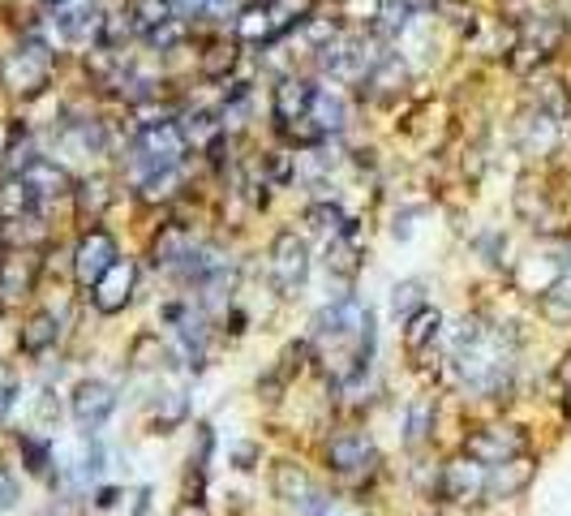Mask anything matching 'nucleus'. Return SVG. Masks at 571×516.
Instances as JSON below:
<instances>
[{"mask_svg": "<svg viewBox=\"0 0 571 516\" xmlns=\"http://www.w3.org/2000/svg\"><path fill=\"white\" fill-rule=\"evenodd\" d=\"M52 65H56L52 47L39 35H22V44L0 57V87L22 104L39 99L47 91V82H52Z\"/></svg>", "mask_w": 571, "mask_h": 516, "instance_id": "f257e3e1", "label": "nucleus"}, {"mask_svg": "<svg viewBox=\"0 0 571 516\" xmlns=\"http://www.w3.org/2000/svg\"><path fill=\"white\" fill-rule=\"evenodd\" d=\"M563 35H567V26H563V17H555V14L520 17V26H515V47H511V65H515L520 74H528L533 65H546L558 52Z\"/></svg>", "mask_w": 571, "mask_h": 516, "instance_id": "f03ea898", "label": "nucleus"}, {"mask_svg": "<svg viewBox=\"0 0 571 516\" xmlns=\"http://www.w3.org/2000/svg\"><path fill=\"white\" fill-rule=\"evenodd\" d=\"M120 258V250H117V237L107 232V228H99V224H90L82 237H77V245H74V258H69V272H74V280H77V289H95L99 280L107 275V267Z\"/></svg>", "mask_w": 571, "mask_h": 516, "instance_id": "7ed1b4c3", "label": "nucleus"}, {"mask_svg": "<svg viewBox=\"0 0 571 516\" xmlns=\"http://www.w3.org/2000/svg\"><path fill=\"white\" fill-rule=\"evenodd\" d=\"M134 155L150 172H168V168H180L185 155H189V138L180 129V121H150L142 134H138Z\"/></svg>", "mask_w": 571, "mask_h": 516, "instance_id": "20e7f679", "label": "nucleus"}, {"mask_svg": "<svg viewBox=\"0 0 571 516\" xmlns=\"http://www.w3.org/2000/svg\"><path fill=\"white\" fill-rule=\"evenodd\" d=\"M305 275H310V245L301 242L292 228L275 232V242H270V280H275L280 297H297Z\"/></svg>", "mask_w": 571, "mask_h": 516, "instance_id": "39448f33", "label": "nucleus"}, {"mask_svg": "<svg viewBox=\"0 0 571 516\" xmlns=\"http://www.w3.org/2000/svg\"><path fill=\"white\" fill-rule=\"evenodd\" d=\"M528 448V435H525V426H507V422H498V426H481V430H473L464 439V456H473L477 465H503V460H515V456H525Z\"/></svg>", "mask_w": 571, "mask_h": 516, "instance_id": "423d86ee", "label": "nucleus"}, {"mask_svg": "<svg viewBox=\"0 0 571 516\" xmlns=\"http://www.w3.org/2000/svg\"><path fill=\"white\" fill-rule=\"evenodd\" d=\"M438 495L447 503H481L485 495V465H477L473 456H455L447 465H438Z\"/></svg>", "mask_w": 571, "mask_h": 516, "instance_id": "0eeeda50", "label": "nucleus"}, {"mask_svg": "<svg viewBox=\"0 0 571 516\" xmlns=\"http://www.w3.org/2000/svg\"><path fill=\"white\" fill-rule=\"evenodd\" d=\"M69 413H74V422L90 435V430H99V426L117 413V392H112L104 379H82L74 392H69Z\"/></svg>", "mask_w": 571, "mask_h": 516, "instance_id": "6e6552de", "label": "nucleus"}, {"mask_svg": "<svg viewBox=\"0 0 571 516\" xmlns=\"http://www.w3.org/2000/svg\"><path fill=\"white\" fill-rule=\"evenodd\" d=\"M134 289H138V263L134 258H117L104 280L90 289V302H95L99 315H120L125 305L134 302Z\"/></svg>", "mask_w": 571, "mask_h": 516, "instance_id": "1a4fd4ad", "label": "nucleus"}, {"mask_svg": "<svg viewBox=\"0 0 571 516\" xmlns=\"http://www.w3.org/2000/svg\"><path fill=\"white\" fill-rule=\"evenodd\" d=\"M52 22L69 44H87V39L99 44L104 9H99V0H60V5H52Z\"/></svg>", "mask_w": 571, "mask_h": 516, "instance_id": "9d476101", "label": "nucleus"}, {"mask_svg": "<svg viewBox=\"0 0 571 516\" xmlns=\"http://www.w3.org/2000/svg\"><path fill=\"white\" fill-rule=\"evenodd\" d=\"M322 456H327V470L344 473V478H352V473H365V470H374V465H378L374 439H370V435H361V430L335 435V439L322 448Z\"/></svg>", "mask_w": 571, "mask_h": 516, "instance_id": "9b49d317", "label": "nucleus"}, {"mask_svg": "<svg viewBox=\"0 0 571 516\" xmlns=\"http://www.w3.org/2000/svg\"><path fill=\"white\" fill-rule=\"evenodd\" d=\"M39 272H44V258L35 250H5L0 254V293L5 297H30L35 284H39Z\"/></svg>", "mask_w": 571, "mask_h": 516, "instance_id": "f8f14e48", "label": "nucleus"}, {"mask_svg": "<svg viewBox=\"0 0 571 516\" xmlns=\"http://www.w3.org/2000/svg\"><path fill=\"white\" fill-rule=\"evenodd\" d=\"M314 95H318V87L310 82V77H297V74L280 77V87H275V95H270V112H275V121L288 129V125H297L301 117H310Z\"/></svg>", "mask_w": 571, "mask_h": 516, "instance_id": "ddd939ff", "label": "nucleus"}, {"mask_svg": "<svg viewBox=\"0 0 571 516\" xmlns=\"http://www.w3.org/2000/svg\"><path fill=\"white\" fill-rule=\"evenodd\" d=\"M533 478H537V460H533V456H515V460L490 465V470H485V495L515 500V495H525L528 486H533Z\"/></svg>", "mask_w": 571, "mask_h": 516, "instance_id": "4468645a", "label": "nucleus"}, {"mask_svg": "<svg viewBox=\"0 0 571 516\" xmlns=\"http://www.w3.org/2000/svg\"><path fill=\"white\" fill-rule=\"evenodd\" d=\"M408 87V65L400 57H378L370 65V74L361 77V95H370L378 104H391V99H400Z\"/></svg>", "mask_w": 571, "mask_h": 516, "instance_id": "2eb2a0df", "label": "nucleus"}, {"mask_svg": "<svg viewBox=\"0 0 571 516\" xmlns=\"http://www.w3.org/2000/svg\"><path fill=\"white\" fill-rule=\"evenodd\" d=\"M22 181L30 185V194H35V202H39V212H44L52 198L74 194V177H69V172H65L56 160H47V155H39V160H35V164L22 172Z\"/></svg>", "mask_w": 571, "mask_h": 516, "instance_id": "dca6fc26", "label": "nucleus"}, {"mask_svg": "<svg viewBox=\"0 0 571 516\" xmlns=\"http://www.w3.org/2000/svg\"><path fill=\"white\" fill-rule=\"evenodd\" d=\"M314 490H318L314 478L301 470L297 460H275V465H270V495H275L280 503H297L301 508Z\"/></svg>", "mask_w": 571, "mask_h": 516, "instance_id": "f3484780", "label": "nucleus"}, {"mask_svg": "<svg viewBox=\"0 0 571 516\" xmlns=\"http://www.w3.org/2000/svg\"><path fill=\"white\" fill-rule=\"evenodd\" d=\"M56 340H60V323L52 310H35V315H26V323L17 327V353H26V357H44Z\"/></svg>", "mask_w": 571, "mask_h": 516, "instance_id": "a211bd4d", "label": "nucleus"}, {"mask_svg": "<svg viewBox=\"0 0 571 516\" xmlns=\"http://www.w3.org/2000/svg\"><path fill=\"white\" fill-rule=\"evenodd\" d=\"M189 250H194L189 228H185V224H164L159 232H155V242H150V263H155V267H164V272H177Z\"/></svg>", "mask_w": 571, "mask_h": 516, "instance_id": "6ab92c4d", "label": "nucleus"}, {"mask_svg": "<svg viewBox=\"0 0 571 516\" xmlns=\"http://www.w3.org/2000/svg\"><path fill=\"white\" fill-rule=\"evenodd\" d=\"M74 207H77V220L82 224H99V215L112 207V181L107 177H82L74 181Z\"/></svg>", "mask_w": 571, "mask_h": 516, "instance_id": "aec40b11", "label": "nucleus"}, {"mask_svg": "<svg viewBox=\"0 0 571 516\" xmlns=\"http://www.w3.org/2000/svg\"><path fill=\"white\" fill-rule=\"evenodd\" d=\"M558 147V121L546 112H528L520 121V151L525 155H550Z\"/></svg>", "mask_w": 571, "mask_h": 516, "instance_id": "412c9836", "label": "nucleus"}, {"mask_svg": "<svg viewBox=\"0 0 571 516\" xmlns=\"http://www.w3.org/2000/svg\"><path fill=\"white\" fill-rule=\"evenodd\" d=\"M237 39H210L207 47H202V57H198V74L207 77V82H224L232 69H237Z\"/></svg>", "mask_w": 571, "mask_h": 516, "instance_id": "4be33fe9", "label": "nucleus"}, {"mask_svg": "<svg viewBox=\"0 0 571 516\" xmlns=\"http://www.w3.org/2000/svg\"><path fill=\"white\" fill-rule=\"evenodd\" d=\"M39 212V202L30 194V185L22 177H5L0 181V224H14V220H26V215Z\"/></svg>", "mask_w": 571, "mask_h": 516, "instance_id": "5701e85b", "label": "nucleus"}, {"mask_svg": "<svg viewBox=\"0 0 571 516\" xmlns=\"http://www.w3.org/2000/svg\"><path fill=\"white\" fill-rule=\"evenodd\" d=\"M438 327H443V315H438L434 305H421L417 315L404 323V353H408V357H421L425 345H434Z\"/></svg>", "mask_w": 571, "mask_h": 516, "instance_id": "b1692460", "label": "nucleus"}, {"mask_svg": "<svg viewBox=\"0 0 571 516\" xmlns=\"http://www.w3.org/2000/svg\"><path fill=\"white\" fill-rule=\"evenodd\" d=\"M258 5L267 9L275 39H280V35H288V31H297L301 22L314 14V0H258Z\"/></svg>", "mask_w": 571, "mask_h": 516, "instance_id": "393cba45", "label": "nucleus"}, {"mask_svg": "<svg viewBox=\"0 0 571 516\" xmlns=\"http://www.w3.org/2000/svg\"><path fill=\"white\" fill-rule=\"evenodd\" d=\"M327 272L340 275V280H357L361 272V245L357 237H344V232H335L327 242Z\"/></svg>", "mask_w": 571, "mask_h": 516, "instance_id": "a878e982", "label": "nucleus"}, {"mask_svg": "<svg viewBox=\"0 0 571 516\" xmlns=\"http://www.w3.org/2000/svg\"><path fill=\"white\" fill-rule=\"evenodd\" d=\"M310 121H314V129L322 138L340 134V129H344V121H348L344 99H340V95H331V91H318L314 104H310Z\"/></svg>", "mask_w": 571, "mask_h": 516, "instance_id": "bb28decb", "label": "nucleus"}, {"mask_svg": "<svg viewBox=\"0 0 571 516\" xmlns=\"http://www.w3.org/2000/svg\"><path fill=\"white\" fill-rule=\"evenodd\" d=\"M430 435H434V396H417L404 413V443L421 448Z\"/></svg>", "mask_w": 571, "mask_h": 516, "instance_id": "cd10ccee", "label": "nucleus"}, {"mask_svg": "<svg viewBox=\"0 0 571 516\" xmlns=\"http://www.w3.org/2000/svg\"><path fill=\"white\" fill-rule=\"evenodd\" d=\"M270 39H275V31H270V17L262 5H245L237 14V44H254V47H267Z\"/></svg>", "mask_w": 571, "mask_h": 516, "instance_id": "c85d7f7f", "label": "nucleus"}, {"mask_svg": "<svg viewBox=\"0 0 571 516\" xmlns=\"http://www.w3.org/2000/svg\"><path fill=\"white\" fill-rule=\"evenodd\" d=\"M537 310H541V319H546V323L567 327V323H571V280H567V275H558L550 289H541Z\"/></svg>", "mask_w": 571, "mask_h": 516, "instance_id": "c756f323", "label": "nucleus"}, {"mask_svg": "<svg viewBox=\"0 0 571 516\" xmlns=\"http://www.w3.org/2000/svg\"><path fill=\"white\" fill-rule=\"evenodd\" d=\"M421 305H425V280H417V275H413V280H400V284L391 289V315H395V319L408 323Z\"/></svg>", "mask_w": 571, "mask_h": 516, "instance_id": "7c9ffc66", "label": "nucleus"}, {"mask_svg": "<svg viewBox=\"0 0 571 516\" xmlns=\"http://www.w3.org/2000/svg\"><path fill=\"white\" fill-rule=\"evenodd\" d=\"M129 35H138L129 5H125V9H112V14H104V26H99V47H104V52H117V47L125 44Z\"/></svg>", "mask_w": 571, "mask_h": 516, "instance_id": "2f4dec72", "label": "nucleus"}, {"mask_svg": "<svg viewBox=\"0 0 571 516\" xmlns=\"http://www.w3.org/2000/svg\"><path fill=\"white\" fill-rule=\"evenodd\" d=\"M17 452H22V465H26L35 478H52V448L39 435H17Z\"/></svg>", "mask_w": 571, "mask_h": 516, "instance_id": "473e14b6", "label": "nucleus"}, {"mask_svg": "<svg viewBox=\"0 0 571 516\" xmlns=\"http://www.w3.org/2000/svg\"><path fill=\"white\" fill-rule=\"evenodd\" d=\"M185 418H189V400H185L180 392H164V396H159V409H155V422H150V426H155V435H172Z\"/></svg>", "mask_w": 571, "mask_h": 516, "instance_id": "72a5a7b5", "label": "nucleus"}, {"mask_svg": "<svg viewBox=\"0 0 571 516\" xmlns=\"http://www.w3.org/2000/svg\"><path fill=\"white\" fill-rule=\"evenodd\" d=\"M180 190V168H168V172H150L147 181H138V198L142 202H172Z\"/></svg>", "mask_w": 571, "mask_h": 516, "instance_id": "f704fd0d", "label": "nucleus"}, {"mask_svg": "<svg viewBox=\"0 0 571 516\" xmlns=\"http://www.w3.org/2000/svg\"><path fill=\"white\" fill-rule=\"evenodd\" d=\"M129 14H134V31L150 35L159 22L172 17V5H168V0H129Z\"/></svg>", "mask_w": 571, "mask_h": 516, "instance_id": "c9c22d12", "label": "nucleus"}, {"mask_svg": "<svg viewBox=\"0 0 571 516\" xmlns=\"http://www.w3.org/2000/svg\"><path fill=\"white\" fill-rule=\"evenodd\" d=\"M301 516H365L361 508H352V503H344V500H335V495H322V490H314L310 500L297 508Z\"/></svg>", "mask_w": 571, "mask_h": 516, "instance_id": "e433bc0d", "label": "nucleus"}, {"mask_svg": "<svg viewBox=\"0 0 571 516\" xmlns=\"http://www.w3.org/2000/svg\"><path fill=\"white\" fill-rule=\"evenodd\" d=\"M408 5L404 0H382V9L374 14V35H382V39H391L395 31H404L408 26Z\"/></svg>", "mask_w": 571, "mask_h": 516, "instance_id": "4c0bfd02", "label": "nucleus"}, {"mask_svg": "<svg viewBox=\"0 0 571 516\" xmlns=\"http://www.w3.org/2000/svg\"><path fill=\"white\" fill-rule=\"evenodd\" d=\"M185 35H189V22H180V17H168V22H159V26L147 35V44L155 47V52H172V47L185 44Z\"/></svg>", "mask_w": 571, "mask_h": 516, "instance_id": "58836bf2", "label": "nucleus"}, {"mask_svg": "<svg viewBox=\"0 0 571 516\" xmlns=\"http://www.w3.org/2000/svg\"><path fill=\"white\" fill-rule=\"evenodd\" d=\"M301 31H305V39H310V44L322 52L327 44H335V39H340V22H335V17H314V14H310L305 22H301Z\"/></svg>", "mask_w": 571, "mask_h": 516, "instance_id": "ea45409f", "label": "nucleus"}, {"mask_svg": "<svg viewBox=\"0 0 571 516\" xmlns=\"http://www.w3.org/2000/svg\"><path fill=\"white\" fill-rule=\"evenodd\" d=\"M305 220H310L318 232H331V237H335V232L344 228V212H340L335 202H314V207L305 212Z\"/></svg>", "mask_w": 571, "mask_h": 516, "instance_id": "a19ab883", "label": "nucleus"}, {"mask_svg": "<svg viewBox=\"0 0 571 516\" xmlns=\"http://www.w3.org/2000/svg\"><path fill=\"white\" fill-rule=\"evenodd\" d=\"M17 500H22V486H17V478L5 465H0V512H14Z\"/></svg>", "mask_w": 571, "mask_h": 516, "instance_id": "79ce46f5", "label": "nucleus"}, {"mask_svg": "<svg viewBox=\"0 0 571 516\" xmlns=\"http://www.w3.org/2000/svg\"><path fill=\"white\" fill-rule=\"evenodd\" d=\"M258 460H262V448H258V443H237V448H232V465H237V470H254Z\"/></svg>", "mask_w": 571, "mask_h": 516, "instance_id": "37998d69", "label": "nucleus"}, {"mask_svg": "<svg viewBox=\"0 0 571 516\" xmlns=\"http://www.w3.org/2000/svg\"><path fill=\"white\" fill-rule=\"evenodd\" d=\"M14 400H17V379L9 375V366H0V418L14 409Z\"/></svg>", "mask_w": 571, "mask_h": 516, "instance_id": "c03bdc74", "label": "nucleus"}, {"mask_svg": "<svg viewBox=\"0 0 571 516\" xmlns=\"http://www.w3.org/2000/svg\"><path fill=\"white\" fill-rule=\"evenodd\" d=\"M172 5V17H180V22H194V17L207 14V0H168Z\"/></svg>", "mask_w": 571, "mask_h": 516, "instance_id": "a18cd8bd", "label": "nucleus"}, {"mask_svg": "<svg viewBox=\"0 0 571 516\" xmlns=\"http://www.w3.org/2000/svg\"><path fill=\"white\" fill-rule=\"evenodd\" d=\"M417 215H421V207H408V212H400V215H395V224H391V232H395L400 242H408V237H413V220H417Z\"/></svg>", "mask_w": 571, "mask_h": 516, "instance_id": "49530a36", "label": "nucleus"}, {"mask_svg": "<svg viewBox=\"0 0 571 516\" xmlns=\"http://www.w3.org/2000/svg\"><path fill=\"white\" fill-rule=\"evenodd\" d=\"M117 500H120V486H99V490H95V508H117Z\"/></svg>", "mask_w": 571, "mask_h": 516, "instance_id": "de8ad7c7", "label": "nucleus"}, {"mask_svg": "<svg viewBox=\"0 0 571 516\" xmlns=\"http://www.w3.org/2000/svg\"><path fill=\"white\" fill-rule=\"evenodd\" d=\"M172 516H207V508H202V500H185Z\"/></svg>", "mask_w": 571, "mask_h": 516, "instance_id": "09e8293b", "label": "nucleus"}, {"mask_svg": "<svg viewBox=\"0 0 571 516\" xmlns=\"http://www.w3.org/2000/svg\"><path fill=\"white\" fill-rule=\"evenodd\" d=\"M408 5V14H425V9H434L438 0H404Z\"/></svg>", "mask_w": 571, "mask_h": 516, "instance_id": "8fccbe9b", "label": "nucleus"}, {"mask_svg": "<svg viewBox=\"0 0 571 516\" xmlns=\"http://www.w3.org/2000/svg\"><path fill=\"white\" fill-rule=\"evenodd\" d=\"M558 379H563V383H567V387H571V353H567V357H563V362H558Z\"/></svg>", "mask_w": 571, "mask_h": 516, "instance_id": "3c124183", "label": "nucleus"}, {"mask_svg": "<svg viewBox=\"0 0 571 516\" xmlns=\"http://www.w3.org/2000/svg\"><path fill=\"white\" fill-rule=\"evenodd\" d=\"M558 275H571V245L563 250V258H558Z\"/></svg>", "mask_w": 571, "mask_h": 516, "instance_id": "603ef678", "label": "nucleus"}, {"mask_svg": "<svg viewBox=\"0 0 571 516\" xmlns=\"http://www.w3.org/2000/svg\"><path fill=\"white\" fill-rule=\"evenodd\" d=\"M228 5H232V0H207V9H215V14H219V9H228Z\"/></svg>", "mask_w": 571, "mask_h": 516, "instance_id": "864d4df0", "label": "nucleus"}, {"mask_svg": "<svg viewBox=\"0 0 571 516\" xmlns=\"http://www.w3.org/2000/svg\"><path fill=\"white\" fill-rule=\"evenodd\" d=\"M47 5H60V0H47Z\"/></svg>", "mask_w": 571, "mask_h": 516, "instance_id": "5fc2aeb1", "label": "nucleus"}]
</instances>
